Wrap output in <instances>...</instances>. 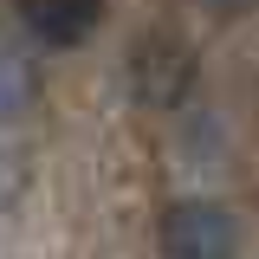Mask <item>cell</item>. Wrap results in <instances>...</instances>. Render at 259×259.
<instances>
[{"label": "cell", "instance_id": "obj_1", "mask_svg": "<svg viewBox=\"0 0 259 259\" xmlns=\"http://www.w3.org/2000/svg\"><path fill=\"white\" fill-rule=\"evenodd\" d=\"M240 227L214 201H182L162 214V259H233Z\"/></svg>", "mask_w": 259, "mask_h": 259}, {"label": "cell", "instance_id": "obj_2", "mask_svg": "<svg viewBox=\"0 0 259 259\" xmlns=\"http://www.w3.org/2000/svg\"><path fill=\"white\" fill-rule=\"evenodd\" d=\"M130 84H136L143 104L175 110V104L194 91V52L182 39H168V32H149V39L130 52Z\"/></svg>", "mask_w": 259, "mask_h": 259}, {"label": "cell", "instance_id": "obj_3", "mask_svg": "<svg viewBox=\"0 0 259 259\" xmlns=\"http://www.w3.org/2000/svg\"><path fill=\"white\" fill-rule=\"evenodd\" d=\"M97 20H104V0H20V26L52 52H71L78 39H91Z\"/></svg>", "mask_w": 259, "mask_h": 259}, {"label": "cell", "instance_id": "obj_4", "mask_svg": "<svg viewBox=\"0 0 259 259\" xmlns=\"http://www.w3.org/2000/svg\"><path fill=\"white\" fill-rule=\"evenodd\" d=\"M32 104V65H26V52L0 32V117H20Z\"/></svg>", "mask_w": 259, "mask_h": 259}]
</instances>
